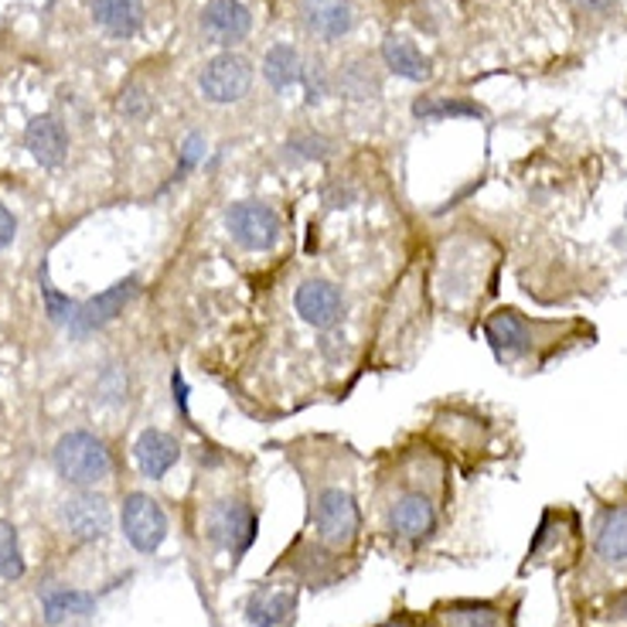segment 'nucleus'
<instances>
[{
  "mask_svg": "<svg viewBox=\"0 0 627 627\" xmlns=\"http://www.w3.org/2000/svg\"><path fill=\"white\" fill-rule=\"evenodd\" d=\"M55 471L65 484L75 487H93L110 477L113 458L106 451V443L89 433V430H72L55 443Z\"/></svg>",
  "mask_w": 627,
  "mask_h": 627,
  "instance_id": "1",
  "label": "nucleus"
},
{
  "mask_svg": "<svg viewBox=\"0 0 627 627\" xmlns=\"http://www.w3.org/2000/svg\"><path fill=\"white\" fill-rule=\"evenodd\" d=\"M226 229L249 253H270L284 236L280 215L270 205H263V202H236V205H229Z\"/></svg>",
  "mask_w": 627,
  "mask_h": 627,
  "instance_id": "2",
  "label": "nucleus"
},
{
  "mask_svg": "<svg viewBox=\"0 0 627 627\" xmlns=\"http://www.w3.org/2000/svg\"><path fill=\"white\" fill-rule=\"evenodd\" d=\"M253 85V65L236 55V52H222L215 55L205 69H202V79H198V89L208 103H239Z\"/></svg>",
  "mask_w": 627,
  "mask_h": 627,
  "instance_id": "3",
  "label": "nucleus"
},
{
  "mask_svg": "<svg viewBox=\"0 0 627 627\" xmlns=\"http://www.w3.org/2000/svg\"><path fill=\"white\" fill-rule=\"evenodd\" d=\"M137 290H141V280H137V277H126V280L113 284L110 290H103V294H96V297H89V300L75 304L72 318H69V331H72L75 338H85V335H93V331L106 328L110 321L120 318L123 307H126L133 297H137Z\"/></svg>",
  "mask_w": 627,
  "mask_h": 627,
  "instance_id": "4",
  "label": "nucleus"
},
{
  "mask_svg": "<svg viewBox=\"0 0 627 627\" xmlns=\"http://www.w3.org/2000/svg\"><path fill=\"white\" fill-rule=\"evenodd\" d=\"M314 522H318L321 543H328L335 549H348L358 535V525H362V515H358V505L348 491L328 487V491H321L318 508H314Z\"/></svg>",
  "mask_w": 627,
  "mask_h": 627,
  "instance_id": "5",
  "label": "nucleus"
},
{
  "mask_svg": "<svg viewBox=\"0 0 627 627\" xmlns=\"http://www.w3.org/2000/svg\"><path fill=\"white\" fill-rule=\"evenodd\" d=\"M256 528H259V518L246 502H218L208 512V539L226 553H233V559H239L253 546Z\"/></svg>",
  "mask_w": 627,
  "mask_h": 627,
  "instance_id": "6",
  "label": "nucleus"
},
{
  "mask_svg": "<svg viewBox=\"0 0 627 627\" xmlns=\"http://www.w3.org/2000/svg\"><path fill=\"white\" fill-rule=\"evenodd\" d=\"M123 535L137 553H157L161 543L167 539V515L164 508L151 498L133 491L123 502Z\"/></svg>",
  "mask_w": 627,
  "mask_h": 627,
  "instance_id": "7",
  "label": "nucleus"
},
{
  "mask_svg": "<svg viewBox=\"0 0 627 627\" xmlns=\"http://www.w3.org/2000/svg\"><path fill=\"white\" fill-rule=\"evenodd\" d=\"M62 525L69 528L72 539L79 543H96L103 539V535L110 532V502L103 495H96V491H79V495H72L62 512H59Z\"/></svg>",
  "mask_w": 627,
  "mask_h": 627,
  "instance_id": "8",
  "label": "nucleus"
},
{
  "mask_svg": "<svg viewBox=\"0 0 627 627\" xmlns=\"http://www.w3.org/2000/svg\"><path fill=\"white\" fill-rule=\"evenodd\" d=\"M297 314L318 331H335L345 318V297L335 284L328 280H304L297 287Z\"/></svg>",
  "mask_w": 627,
  "mask_h": 627,
  "instance_id": "9",
  "label": "nucleus"
},
{
  "mask_svg": "<svg viewBox=\"0 0 627 627\" xmlns=\"http://www.w3.org/2000/svg\"><path fill=\"white\" fill-rule=\"evenodd\" d=\"M484 338L487 345L495 348L498 358H518V354H528L532 345H535V328L532 321H525L518 310L512 307H502L495 310L491 318L484 321Z\"/></svg>",
  "mask_w": 627,
  "mask_h": 627,
  "instance_id": "10",
  "label": "nucleus"
},
{
  "mask_svg": "<svg viewBox=\"0 0 627 627\" xmlns=\"http://www.w3.org/2000/svg\"><path fill=\"white\" fill-rule=\"evenodd\" d=\"M253 28V14L243 0H208L205 11H202V31L212 44H229L243 41Z\"/></svg>",
  "mask_w": 627,
  "mask_h": 627,
  "instance_id": "11",
  "label": "nucleus"
},
{
  "mask_svg": "<svg viewBox=\"0 0 627 627\" xmlns=\"http://www.w3.org/2000/svg\"><path fill=\"white\" fill-rule=\"evenodd\" d=\"M389 528L399 535L402 543H423L426 535L436 528V508L426 495H402L389 508Z\"/></svg>",
  "mask_w": 627,
  "mask_h": 627,
  "instance_id": "12",
  "label": "nucleus"
},
{
  "mask_svg": "<svg viewBox=\"0 0 627 627\" xmlns=\"http://www.w3.org/2000/svg\"><path fill=\"white\" fill-rule=\"evenodd\" d=\"M300 18L314 38L338 41L351 31L354 8H351V0H300Z\"/></svg>",
  "mask_w": 627,
  "mask_h": 627,
  "instance_id": "13",
  "label": "nucleus"
},
{
  "mask_svg": "<svg viewBox=\"0 0 627 627\" xmlns=\"http://www.w3.org/2000/svg\"><path fill=\"white\" fill-rule=\"evenodd\" d=\"M24 147L41 167H59L69 154V133L59 116H34L24 130Z\"/></svg>",
  "mask_w": 627,
  "mask_h": 627,
  "instance_id": "14",
  "label": "nucleus"
},
{
  "mask_svg": "<svg viewBox=\"0 0 627 627\" xmlns=\"http://www.w3.org/2000/svg\"><path fill=\"white\" fill-rule=\"evenodd\" d=\"M177 458H182V446L164 430H144L137 443H133V461H137L141 474L151 481H161L177 464Z\"/></svg>",
  "mask_w": 627,
  "mask_h": 627,
  "instance_id": "15",
  "label": "nucleus"
},
{
  "mask_svg": "<svg viewBox=\"0 0 627 627\" xmlns=\"http://www.w3.org/2000/svg\"><path fill=\"white\" fill-rule=\"evenodd\" d=\"M297 607V594L287 587H259L246 600V620L253 627H277L284 624Z\"/></svg>",
  "mask_w": 627,
  "mask_h": 627,
  "instance_id": "16",
  "label": "nucleus"
},
{
  "mask_svg": "<svg viewBox=\"0 0 627 627\" xmlns=\"http://www.w3.org/2000/svg\"><path fill=\"white\" fill-rule=\"evenodd\" d=\"M382 62L389 72H395L399 79L410 82H426L430 79V59L417 49V44L407 34H389L382 41Z\"/></svg>",
  "mask_w": 627,
  "mask_h": 627,
  "instance_id": "17",
  "label": "nucleus"
},
{
  "mask_svg": "<svg viewBox=\"0 0 627 627\" xmlns=\"http://www.w3.org/2000/svg\"><path fill=\"white\" fill-rule=\"evenodd\" d=\"M93 18L113 38H133L144 28V4L141 0H89Z\"/></svg>",
  "mask_w": 627,
  "mask_h": 627,
  "instance_id": "18",
  "label": "nucleus"
},
{
  "mask_svg": "<svg viewBox=\"0 0 627 627\" xmlns=\"http://www.w3.org/2000/svg\"><path fill=\"white\" fill-rule=\"evenodd\" d=\"M597 556L604 563H627V508H607L597 525Z\"/></svg>",
  "mask_w": 627,
  "mask_h": 627,
  "instance_id": "19",
  "label": "nucleus"
},
{
  "mask_svg": "<svg viewBox=\"0 0 627 627\" xmlns=\"http://www.w3.org/2000/svg\"><path fill=\"white\" fill-rule=\"evenodd\" d=\"M41 610L49 624H62L65 617H85L96 610V597L85 590H69V587H52L41 597Z\"/></svg>",
  "mask_w": 627,
  "mask_h": 627,
  "instance_id": "20",
  "label": "nucleus"
},
{
  "mask_svg": "<svg viewBox=\"0 0 627 627\" xmlns=\"http://www.w3.org/2000/svg\"><path fill=\"white\" fill-rule=\"evenodd\" d=\"M263 75L274 89H280V93H284V89H290L294 82H300L304 65H300V55H297L294 44H274V49L266 52V59H263Z\"/></svg>",
  "mask_w": 627,
  "mask_h": 627,
  "instance_id": "21",
  "label": "nucleus"
},
{
  "mask_svg": "<svg viewBox=\"0 0 627 627\" xmlns=\"http://www.w3.org/2000/svg\"><path fill=\"white\" fill-rule=\"evenodd\" d=\"M338 85H341V93L348 96V100H372V96H379V72L372 69V62L369 59H354V62H348L345 69H341V75H338Z\"/></svg>",
  "mask_w": 627,
  "mask_h": 627,
  "instance_id": "22",
  "label": "nucleus"
},
{
  "mask_svg": "<svg viewBox=\"0 0 627 627\" xmlns=\"http://www.w3.org/2000/svg\"><path fill=\"white\" fill-rule=\"evenodd\" d=\"M440 617L446 627H502L498 610L487 604H451Z\"/></svg>",
  "mask_w": 627,
  "mask_h": 627,
  "instance_id": "23",
  "label": "nucleus"
},
{
  "mask_svg": "<svg viewBox=\"0 0 627 627\" xmlns=\"http://www.w3.org/2000/svg\"><path fill=\"white\" fill-rule=\"evenodd\" d=\"M417 120H454V116H484L477 103L467 100H417L413 103Z\"/></svg>",
  "mask_w": 627,
  "mask_h": 627,
  "instance_id": "24",
  "label": "nucleus"
},
{
  "mask_svg": "<svg viewBox=\"0 0 627 627\" xmlns=\"http://www.w3.org/2000/svg\"><path fill=\"white\" fill-rule=\"evenodd\" d=\"M24 556L18 543V528L0 518V576L4 579H21L24 576Z\"/></svg>",
  "mask_w": 627,
  "mask_h": 627,
  "instance_id": "25",
  "label": "nucleus"
},
{
  "mask_svg": "<svg viewBox=\"0 0 627 627\" xmlns=\"http://www.w3.org/2000/svg\"><path fill=\"white\" fill-rule=\"evenodd\" d=\"M41 297H44V314H49V318H52L55 325H69L75 304H72L65 294H59V290L52 287L49 270H41Z\"/></svg>",
  "mask_w": 627,
  "mask_h": 627,
  "instance_id": "26",
  "label": "nucleus"
},
{
  "mask_svg": "<svg viewBox=\"0 0 627 627\" xmlns=\"http://www.w3.org/2000/svg\"><path fill=\"white\" fill-rule=\"evenodd\" d=\"M284 151H290L300 161H325V157H331V141L318 137V133H297V137L287 141Z\"/></svg>",
  "mask_w": 627,
  "mask_h": 627,
  "instance_id": "27",
  "label": "nucleus"
},
{
  "mask_svg": "<svg viewBox=\"0 0 627 627\" xmlns=\"http://www.w3.org/2000/svg\"><path fill=\"white\" fill-rule=\"evenodd\" d=\"M151 110H154V103H151V96H147L144 85H126L123 93H120V113H123V116L144 120V116H151Z\"/></svg>",
  "mask_w": 627,
  "mask_h": 627,
  "instance_id": "28",
  "label": "nucleus"
},
{
  "mask_svg": "<svg viewBox=\"0 0 627 627\" xmlns=\"http://www.w3.org/2000/svg\"><path fill=\"white\" fill-rule=\"evenodd\" d=\"M300 79L307 85V103H321L331 93V75H328L325 62H310Z\"/></svg>",
  "mask_w": 627,
  "mask_h": 627,
  "instance_id": "29",
  "label": "nucleus"
},
{
  "mask_svg": "<svg viewBox=\"0 0 627 627\" xmlns=\"http://www.w3.org/2000/svg\"><path fill=\"white\" fill-rule=\"evenodd\" d=\"M205 161V137H198V133H192V137L185 141V147H182V164H177V182H182V174H188V171H195L198 164Z\"/></svg>",
  "mask_w": 627,
  "mask_h": 627,
  "instance_id": "30",
  "label": "nucleus"
},
{
  "mask_svg": "<svg viewBox=\"0 0 627 627\" xmlns=\"http://www.w3.org/2000/svg\"><path fill=\"white\" fill-rule=\"evenodd\" d=\"M100 392L106 395V399H126V376H123V369H106L103 372V379H100Z\"/></svg>",
  "mask_w": 627,
  "mask_h": 627,
  "instance_id": "31",
  "label": "nucleus"
},
{
  "mask_svg": "<svg viewBox=\"0 0 627 627\" xmlns=\"http://www.w3.org/2000/svg\"><path fill=\"white\" fill-rule=\"evenodd\" d=\"M354 198H358V192H354L351 185L335 182V185L325 188V202H328L331 208H348V205H354Z\"/></svg>",
  "mask_w": 627,
  "mask_h": 627,
  "instance_id": "32",
  "label": "nucleus"
},
{
  "mask_svg": "<svg viewBox=\"0 0 627 627\" xmlns=\"http://www.w3.org/2000/svg\"><path fill=\"white\" fill-rule=\"evenodd\" d=\"M14 233H18V222H14L11 208H8L4 202H0V249L14 243Z\"/></svg>",
  "mask_w": 627,
  "mask_h": 627,
  "instance_id": "33",
  "label": "nucleus"
},
{
  "mask_svg": "<svg viewBox=\"0 0 627 627\" xmlns=\"http://www.w3.org/2000/svg\"><path fill=\"white\" fill-rule=\"evenodd\" d=\"M171 389H174V407H177V413L188 417V382H185L182 372L171 376Z\"/></svg>",
  "mask_w": 627,
  "mask_h": 627,
  "instance_id": "34",
  "label": "nucleus"
},
{
  "mask_svg": "<svg viewBox=\"0 0 627 627\" xmlns=\"http://www.w3.org/2000/svg\"><path fill=\"white\" fill-rule=\"evenodd\" d=\"M579 8H587V11H607L614 0H576Z\"/></svg>",
  "mask_w": 627,
  "mask_h": 627,
  "instance_id": "35",
  "label": "nucleus"
},
{
  "mask_svg": "<svg viewBox=\"0 0 627 627\" xmlns=\"http://www.w3.org/2000/svg\"><path fill=\"white\" fill-rule=\"evenodd\" d=\"M610 610H614V614H620V617H627V594H624V597H617V600L610 604Z\"/></svg>",
  "mask_w": 627,
  "mask_h": 627,
  "instance_id": "36",
  "label": "nucleus"
},
{
  "mask_svg": "<svg viewBox=\"0 0 627 627\" xmlns=\"http://www.w3.org/2000/svg\"><path fill=\"white\" fill-rule=\"evenodd\" d=\"M389 627H402V624H389Z\"/></svg>",
  "mask_w": 627,
  "mask_h": 627,
  "instance_id": "37",
  "label": "nucleus"
},
{
  "mask_svg": "<svg viewBox=\"0 0 627 627\" xmlns=\"http://www.w3.org/2000/svg\"><path fill=\"white\" fill-rule=\"evenodd\" d=\"M0 627H4V624H0Z\"/></svg>",
  "mask_w": 627,
  "mask_h": 627,
  "instance_id": "38",
  "label": "nucleus"
}]
</instances>
